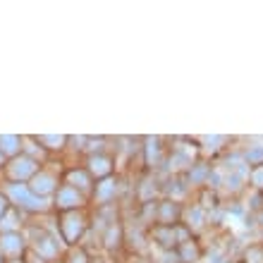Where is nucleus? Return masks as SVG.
<instances>
[{
    "instance_id": "1",
    "label": "nucleus",
    "mask_w": 263,
    "mask_h": 263,
    "mask_svg": "<svg viewBox=\"0 0 263 263\" xmlns=\"http://www.w3.org/2000/svg\"><path fill=\"white\" fill-rule=\"evenodd\" d=\"M0 263H3V251H0Z\"/></svg>"
}]
</instances>
